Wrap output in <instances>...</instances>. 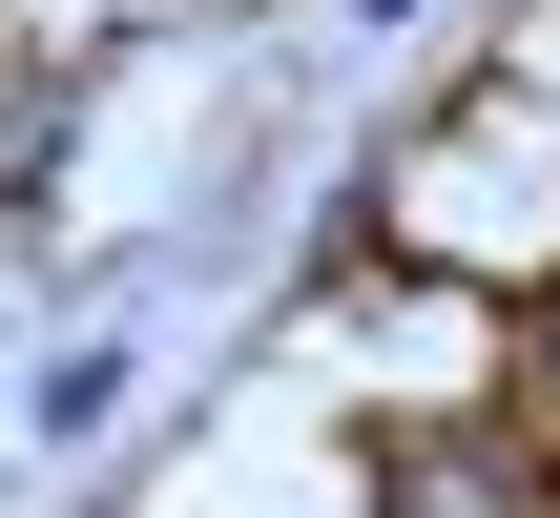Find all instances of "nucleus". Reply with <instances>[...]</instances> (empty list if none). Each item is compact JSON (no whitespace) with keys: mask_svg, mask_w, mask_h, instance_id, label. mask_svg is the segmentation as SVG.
<instances>
[{"mask_svg":"<svg viewBox=\"0 0 560 518\" xmlns=\"http://www.w3.org/2000/svg\"><path fill=\"white\" fill-rule=\"evenodd\" d=\"M374 518H540V436H520L499 395H457L436 436L374 457Z\"/></svg>","mask_w":560,"mask_h":518,"instance_id":"1","label":"nucleus"},{"mask_svg":"<svg viewBox=\"0 0 560 518\" xmlns=\"http://www.w3.org/2000/svg\"><path fill=\"white\" fill-rule=\"evenodd\" d=\"M125 395H145V291H104L83 332H42V374H21V436H42V457H104V436H125Z\"/></svg>","mask_w":560,"mask_h":518,"instance_id":"2","label":"nucleus"},{"mask_svg":"<svg viewBox=\"0 0 560 518\" xmlns=\"http://www.w3.org/2000/svg\"><path fill=\"white\" fill-rule=\"evenodd\" d=\"M332 21H353V42H416V21H436V0H332Z\"/></svg>","mask_w":560,"mask_h":518,"instance_id":"3","label":"nucleus"},{"mask_svg":"<svg viewBox=\"0 0 560 518\" xmlns=\"http://www.w3.org/2000/svg\"><path fill=\"white\" fill-rule=\"evenodd\" d=\"M83 518H125V498H83Z\"/></svg>","mask_w":560,"mask_h":518,"instance_id":"4","label":"nucleus"}]
</instances>
